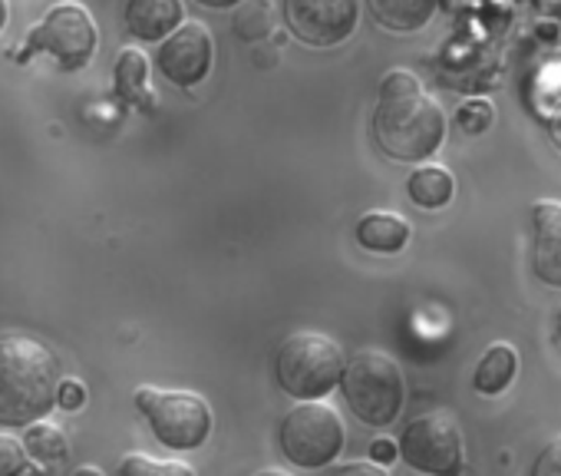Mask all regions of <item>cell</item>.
<instances>
[{"instance_id": "1", "label": "cell", "mask_w": 561, "mask_h": 476, "mask_svg": "<svg viewBox=\"0 0 561 476\" xmlns=\"http://www.w3.org/2000/svg\"><path fill=\"white\" fill-rule=\"evenodd\" d=\"M374 139L393 162H426L446 139V113L410 70H390L380 80L374 106Z\"/></svg>"}, {"instance_id": "2", "label": "cell", "mask_w": 561, "mask_h": 476, "mask_svg": "<svg viewBox=\"0 0 561 476\" xmlns=\"http://www.w3.org/2000/svg\"><path fill=\"white\" fill-rule=\"evenodd\" d=\"M60 361L57 354L27 335L0 338V423L31 427L50 417L57 407Z\"/></svg>"}, {"instance_id": "3", "label": "cell", "mask_w": 561, "mask_h": 476, "mask_svg": "<svg viewBox=\"0 0 561 476\" xmlns=\"http://www.w3.org/2000/svg\"><path fill=\"white\" fill-rule=\"evenodd\" d=\"M341 394L351 413L367 427H390L407 400V381L400 364L383 351H357L344 361Z\"/></svg>"}, {"instance_id": "4", "label": "cell", "mask_w": 561, "mask_h": 476, "mask_svg": "<svg viewBox=\"0 0 561 476\" xmlns=\"http://www.w3.org/2000/svg\"><path fill=\"white\" fill-rule=\"evenodd\" d=\"M344 374L341 348L318 331H298L277 348L274 358V381L288 397L298 400H321L328 397Z\"/></svg>"}, {"instance_id": "5", "label": "cell", "mask_w": 561, "mask_h": 476, "mask_svg": "<svg viewBox=\"0 0 561 476\" xmlns=\"http://www.w3.org/2000/svg\"><path fill=\"white\" fill-rule=\"evenodd\" d=\"M344 423L341 413L324 400H301L295 404L277 427V443L288 463L301 469L331 466L344 450Z\"/></svg>"}, {"instance_id": "6", "label": "cell", "mask_w": 561, "mask_h": 476, "mask_svg": "<svg viewBox=\"0 0 561 476\" xmlns=\"http://www.w3.org/2000/svg\"><path fill=\"white\" fill-rule=\"evenodd\" d=\"M96 44H100V34H96L93 14L83 4H57L44 14V21L14 50V60H27L34 54H50L60 70L77 73V70L90 67Z\"/></svg>"}, {"instance_id": "7", "label": "cell", "mask_w": 561, "mask_h": 476, "mask_svg": "<svg viewBox=\"0 0 561 476\" xmlns=\"http://www.w3.org/2000/svg\"><path fill=\"white\" fill-rule=\"evenodd\" d=\"M136 407L146 417L152 437L169 450H198L211 433V407L192 390L139 387Z\"/></svg>"}, {"instance_id": "8", "label": "cell", "mask_w": 561, "mask_h": 476, "mask_svg": "<svg viewBox=\"0 0 561 476\" xmlns=\"http://www.w3.org/2000/svg\"><path fill=\"white\" fill-rule=\"evenodd\" d=\"M400 460L426 476H459L466 466V443L462 430L453 413L433 410L407 423L400 443Z\"/></svg>"}, {"instance_id": "9", "label": "cell", "mask_w": 561, "mask_h": 476, "mask_svg": "<svg viewBox=\"0 0 561 476\" xmlns=\"http://www.w3.org/2000/svg\"><path fill=\"white\" fill-rule=\"evenodd\" d=\"M360 21V0H285V24L308 47L344 44Z\"/></svg>"}, {"instance_id": "10", "label": "cell", "mask_w": 561, "mask_h": 476, "mask_svg": "<svg viewBox=\"0 0 561 476\" xmlns=\"http://www.w3.org/2000/svg\"><path fill=\"white\" fill-rule=\"evenodd\" d=\"M211 60H215V41L211 34L198 24V21H182L162 44H159V54H156V67L159 73L179 87V90H192L198 87L208 70H211Z\"/></svg>"}, {"instance_id": "11", "label": "cell", "mask_w": 561, "mask_h": 476, "mask_svg": "<svg viewBox=\"0 0 561 476\" xmlns=\"http://www.w3.org/2000/svg\"><path fill=\"white\" fill-rule=\"evenodd\" d=\"M531 269L538 282L561 288V202L538 199L531 205Z\"/></svg>"}, {"instance_id": "12", "label": "cell", "mask_w": 561, "mask_h": 476, "mask_svg": "<svg viewBox=\"0 0 561 476\" xmlns=\"http://www.w3.org/2000/svg\"><path fill=\"white\" fill-rule=\"evenodd\" d=\"M126 31L142 44H162L182 24V0H126Z\"/></svg>"}, {"instance_id": "13", "label": "cell", "mask_w": 561, "mask_h": 476, "mask_svg": "<svg viewBox=\"0 0 561 476\" xmlns=\"http://www.w3.org/2000/svg\"><path fill=\"white\" fill-rule=\"evenodd\" d=\"M410 222L403 215L393 212H367L357 222V242L367 252H380V256H397L410 246Z\"/></svg>"}, {"instance_id": "14", "label": "cell", "mask_w": 561, "mask_h": 476, "mask_svg": "<svg viewBox=\"0 0 561 476\" xmlns=\"http://www.w3.org/2000/svg\"><path fill=\"white\" fill-rule=\"evenodd\" d=\"M367 11L390 34H416L436 18L439 0H367Z\"/></svg>"}, {"instance_id": "15", "label": "cell", "mask_w": 561, "mask_h": 476, "mask_svg": "<svg viewBox=\"0 0 561 476\" xmlns=\"http://www.w3.org/2000/svg\"><path fill=\"white\" fill-rule=\"evenodd\" d=\"M116 97L126 103V106H139L146 113L156 110V97L149 90V60L142 50L136 47H126L116 60Z\"/></svg>"}, {"instance_id": "16", "label": "cell", "mask_w": 561, "mask_h": 476, "mask_svg": "<svg viewBox=\"0 0 561 476\" xmlns=\"http://www.w3.org/2000/svg\"><path fill=\"white\" fill-rule=\"evenodd\" d=\"M518 374V351L508 344V341H495L476 364V374H472V387L485 397H495L502 394Z\"/></svg>"}, {"instance_id": "17", "label": "cell", "mask_w": 561, "mask_h": 476, "mask_svg": "<svg viewBox=\"0 0 561 476\" xmlns=\"http://www.w3.org/2000/svg\"><path fill=\"white\" fill-rule=\"evenodd\" d=\"M407 195L413 205L420 208H443L453 202L456 195V179L446 166H420L410 179H407Z\"/></svg>"}, {"instance_id": "18", "label": "cell", "mask_w": 561, "mask_h": 476, "mask_svg": "<svg viewBox=\"0 0 561 476\" xmlns=\"http://www.w3.org/2000/svg\"><path fill=\"white\" fill-rule=\"evenodd\" d=\"M21 443H24L27 456L41 460V463H60L70 453V443H67L64 430H57L54 423H44V420L31 423Z\"/></svg>"}, {"instance_id": "19", "label": "cell", "mask_w": 561, "mask_h": 476, "mask_svg": "<svg viewBox=\"0 0 561 476\" xmlns=\"http://www.w3.org/2000/svg\"><path fill=\"white\" fill-rule=\"evenodd\" d=\"M274 27V11L271 0H241L234 11V34L241 41H261Z\"/></svg>"}, {"instance_id": "20", "label": "cell", "mask_w": 561, "mask_h": 476, "mask_svg": "<svg viewBox=\"0 0 561 476\" xmlns=\"http://www.w3.org/2000/svg\"><path fill=\"white\" fill-rule=\"evenodd\" d=\"M119 476H195V469L179 460H152L146 453H129L119 460Z\"/></svg>"}, {"instance_id": "21", "label": "cell", "mask_w": 561, "mask_h": 476, "mask_svg": "<svg viewBox=\"0 0 561 476\" xmlns=\"http://www.w3.org/2000/svg\"><path fill=\"white\" fill-rule=\"evenodd\" d=\"M492 123H495V110L489 100H469L456 113V126L469 136H482Z\"/></svg>"}, {"instance_id": "22", "label": "cell", "mask_w": 561, "mask_h": 476, "mask_svg": "<svg viewBox=\"0 0 561 476\" xmlns=\"http://www.w3.org/2000/svg\"><path fill=\"white\" fill-rule=\"evenodd\" d=\"M27 466V450L21 440L0 433V476H21Z\"/></svg>"}, {"instance_id": "23", "label": "cell", "mask_w": 561, "mask_h": 476, "mask_svg": "<svg viewBox=\"0 0 561 476\" xmlns=\"http://www.w3.org/2000/svg\"><path fill=\"white\" fill-rule=\"evenodd\" d=\"M531 476H561V433H554L535 456Z\"/></svg>"}, {"instance_id": "24", "label": "cell", "mask_w": 561, "mask_h": 476, "mask_svg": "<svg viewBox=\"0 0 561 476\" xmlns=\"http://www.w3.org/2000/svg\"><path fill=\"white\" fill-rule=\"evenodd\" d=\"M87 404V387L77 377H60L57 384V407L64 410H80Z\"/></svg>"}, {"instance_id": "25", "label": "cell", "mask_w": 561, "mask_h": 476, "mask_svg": "<svg viewBox=\"0 0 561 476\" xmlns=\"http://www.w3.org/2000/svg\"><path fill=\"white\" fill-rule=\"evenodd\" d=\"M331 476H387L383 466L370 463V460H354V463H341L331 469Z\"/></svg>"}, {"instance_id": "26", "label": "cell", "mask_w": 561, "mask_h": 476, "mask_svg": "<svg viewBox=\"0 0 561 476\" xmlns=\"http://www.w3.org/2000/svg\"><path fill=\"white\" fill-rule=\"evenodd\" d=\"M541 120H545V126H548V133H551V143L561 149V97H554V100L541 110Z\"/></svg>"}, {"instance_id": "27", "label": "cell", "mask_w": 561, "mask_h": 476, "mask_svg": "<svg viewBox=\"0 0 561 476\" xmlns=\"http://www.w3.org/2000/svg\"><path fill=\"white\" fill-rule=\"evenodd\" d=\"M397 456H400V450H397V443H393V440L380 437V440H374V443H370V463L387 466V463H393Z\"/></svg>"}, {"instance_id": "28", "label": "cell", "mask_w": 561, "mask_h": 476, "mask_svg": "<svg viewBox=\"0 0 561 476\" xmlns=\"http://www.w3.org/2000/svg\"><path fill=\"white\" fill-rule=\"evenodd\" d=\"M202 8H211V11H225V8H238L241 0H195Z\"/></svg>"}, {"instance_id": "29", "label": "cell", "mask_w": 561, "mask_h": 476, "mask_svg": "<svg viewBox=\"0 0 561 476\" xmlns=\"http://www.w3.org/2000/svg\"><path fill=\"white\" fill-rule=\"evenodd\" d=\"M8 18H11V4H8V0H0V31L8 27Z\"/></svg>"}, {"instance_id": "30", "label": "cell", "mask_w": 561, "mask_h": 476, "mask_svg": "<svg viewBox=\"0 0 561 476\" xmlns=\"http://www.w3.org/2000/svg\"><path fill=\"white\" fill-rule=\"evenodd\" d=\"M70 476H103V473H100L96 466H80V469H73Z\"/></svg>"}, {"instance_id": "31", "label": "cell", "mask_w": 561, "mask_h": 476, "mask_svg": "<svg viewBox=\"0 0 561 476\" xmlns=\"http://www.w3.org/2000/svg\"><path fill=\"white\" fill-rule=\"evenodd\" d=\"M554 341L561 344V305H558V311H554Z\"/></svg>"}, {"instance_id": "32", "label": "cell", "mask_w": 561, "mask_h": 476, "mask_svg": "<svg viewBox=\"0 0 561 476\" xmlns=\"http://www.w3.org/2000/svg\"><path fill=\"white\" fill-rule=\"evenodd\" d=\"M254 476H291V473H285V469H261V473H254Z\"/></svg>"}]
</instances>
